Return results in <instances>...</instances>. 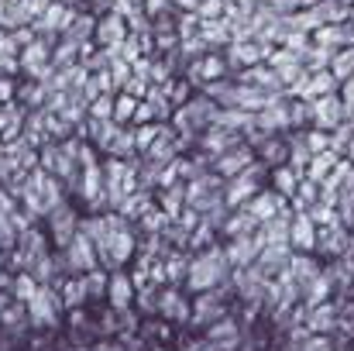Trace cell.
<instances>
[{
    "instance_id": "22",
    "label": "cell",
    "mask_w": 354,
    "mask_h": 351,
    "mask_svg": "<svg viewBox=\"0 0 354 351\" xmlns=\"http://www.w3.org/2000/svg\"><path fill=\"white\" fill-rule=\"evenodd\" d=\"M86 117H93V120H111V117H114V93H100L97 100H90Z\"/></svg>"
},
{
    "instance_id": "19",
    "label": "cell",
    "mask_w": 354,
    "mask_h": 351,
    "mask_svg": "<svg viewBox=\"0 0 354 351\" xmlns=\"http://www.w3.org/2000/svg\"><path fill=\"white\" fill-rule=\"evenodd\" d=\"M35 289H38V282H35L31 272H17V276H10V296H14L17 303H28V300L35 296Z\"/></svg>"
},
{
    "instance_id": "8",
    "label": "cell",
    "mask_w": 354,
    "mask_h": 351,
    "mask_svg": "<svg viewBox=\"0 0 354 351\" xmlns=\"http://www.w3.org/2000/svg\"><path fill=\"white\" fill-rule=\"evenodd\" d=\"M289 248H299V251H313L317 248V221H310L306 210H299L289 221Z\"/></svg>"
},
{
    "instance_id": "23",
    "label": "cell",
    "mask_w": 354,
    "mask_h": 351,
    "mask_svg": "<svg viewBox=\"0 0 354 351\" xmlns=\"http://www.w3.org/2000/svg\"><path fill=\"white\" fill-rule=\"evenodd\" d=\"M155 138H158V124H138V131H134V152L145 155L155 145Z\"/></svg>"
},
{
    "instance_id": "4",
    "label": "cell",
    "mask_w": 354,
    "mask_h": 351,
    "mask_svg": "<svg viewBox=\"0 0 354 351\" xmlns=\"http://www.w3.org/2000/svg\"><path fill=\"white\" fill-rule=\"evenodd\" d=\"M224 76H227V62H224V55H217L210 48L189 62V87H207V83H217Z\"/></svg>"
},
{
    "instance_id": "15",
    "label": "cell",
    "mask_w": 354,
    "mask_h": 351,
    "mask_svg": "<svg viewBox=\"0 0 354 351\" xmlns=\"http://www.w3.org/2000/svg\"><path fill=\"white\" fill-rule=\"evenodd\" d=\"M210 345H217V351H234L237 348V324L231 321H217V324H210V338H207Z\"/></svg>"
},
{
    "instance_id": "21",
    "label": "cell",
    "mask_w": 354,
    "mask_h": 351,
    "mask_svg": "<svg viewBox=\"0 0 354 351\" xmlns=\"http://www.w3.org/2000/svg\"><path fill=\"white\" fill-rule=\"evenodd\" d=\"M107 279H111V276H107V272H104L100 265H97V269H90V272H83L86 300H90V296H104V293H107Z\"/></svg>"
},
{
    "instance_id": "17",
    "label": "cell",
    "mask_w": 354,
    "mask_h": 351,
    "mask_svg": "<svg viewBox=\"0 0 354 351\" xmlns=\"http://www.w3.org/2000/svg\"><path fill=\"white\" fill-rule=\"evenodd\" d=\"M224 231H227V237H244V234L258 231V221L241 207V214H234V217H227V221H224Z\"/></svg>"
},
{
    "instance_id": "25",
    "label": "cell",
    "mask_w": 354,
    "mask_h": 351,
    "mask_svg": "<svg viewBox=\"0 0 354 351\" xmlns=\"http://www.w3.org/2000/svg\"><path fill=\"white\" fill-rule=\"evenodd\" d=\"M337 97H341V104H344V114L354 120V76H348V80L341 83V93H337Z\"/></svg>"
},
{
    "instance_id": "18",
    "label": "cell",
    "mask_w": 354,
    "mask_h": 351,
    "mask_svg": "<svg viewBox=\"0 0 354 351\" xmlns=\"http://www.w3.org/2000/svg\"><path fill=\"white\" fill-rule=\"evenodd\" d=\"M299 179H303V176H299L292 165H279L272 183H275V193H279V197H292V193H296V186H299Z\"/></svg>"
},
{
    "instance_id": "7",
    "label": "cell",
    "mask_w": 354,
    "mask_h": 351,
    "mask_svg": "<svg viewBox=\"0 0 354 351\" xmlns=\"http://www.w3.org/2000/svg\"><path fill=\"white\" fill-rule=\"evenodd\" d=\"M244 210L261 224V221H268V217H275V214H282V210H286V197H279L275 190H268V193H265V190H258V193L244 204Z\"/></svg>"
},
{
    "instance_id": "5",
    "label": "cell",
    "mask_w": 354,
    "mask_h": 351,
    "mask_svg": "<svg viewBox=\"0 0 354 351\" xmlns=\"http://www.w3.org/2000/svg\"><path fill=\"white\" fill-rule=\"evenodd\" d=\"M310 111H313V127L317 131H334V127H341L348 114H344V104H341V97L337 93H327V97H320V100H313L310 104Z\"/></svg>"
},
{
    "instance_id": "26",
    "label": "cell",
    "mask_w": 354,
    "mask_h": 351,
    "mask_svg": "<svg viewBox=\"0 0 354 351\" xmlns=\"http://www.w3.org/2000/svg\"><path fill=\"white\" fill-rule=\"evenodd\" d=\"M348 293H351V300H354V279H351V286H348Z\"/></svg>"
},
{
    "instance_id": "12",
    "label": "cell",
    "mask_w": 354,
    "mask_h": 351,
    "mask_svg": "<svg viewBox=\"0 0 354 351\" xmlns=\"http://www.w3.org/2000/svg\"><path fill=\"white\" fill-rule=\"evenodd\" d=\"M100 152H107L111 159H134L138 152H134V131L127 127V124H114V131H111V138L100 145Z\"/></svg>"
},
{
    "instance_id": "2",
    "label": "cell",
    "mask_w": 354,
    "mask_h": 351,
    "mask_svg": "<svg viewBox=\"0 0 354 351\" xmlns=\"http://www.w3.org/2000/svg\"><path fill=\"white\" fill-rule=\"evenodd\" d=\"M62 258H66L69 276H83V272H90V269L100 265V262H97V248H93V241L83 237L80 231H76V237L62 248Z\"/></svg>"
},
{
    "instance_id": "3",
    "label": "cell",
    "mask_w": 354,
    "mask_h": 351,
    "mask_svg": "<svg viewBox=\"0 0 354 351\" xmlns=\"http://www.w3.org/2000/svg\"><path fill=\"white\" fill-rule=\"evenodd\" d=\"M45 221H48V231H52V241L59 244V248H66L76 231H80V217H76V210H73V204H59V207H52L48 214H45Z\"/></svg>"
},
{
    "instance_id": "16",
    "label": "cell",
    "mask_w": 354,
    "mask_h": 351,
    "mask_svg": "<svg viewBox=\"0 0 354 351\" xmlns=\"http://www.w3.org/2000/svg\"><path fill=\"white\" fill-rule=\"evenodd\" d=\"M330 76L337 80V83H344L348 76H354V45H348V48H337L334 55H330Z\"/></svg>"
},
{
    "instance_id": "14",
    "label": "cell",
    "mask_w": 354,
    "mask_h": 351,
    "mask_svg": "<svg viewBox=\"0 0 354 351\" xmlns=\"http://www.w3.org/2000/svg\"><path fill=\"white\" fill-rule=\"evenodd\" d=\"M303 321H306V327H310L313 334H317V331H330V327L337 324V307L327 303V300H324V303H313V307H306V317H303Z\"/></svg>"
},
{
    "instance_id": "20",
    "label": "cell",
    "mask_w": 354,
    "mask_h": 351,
    "mask_svg": "<svg viewBox=\"0 0 354 351\" xmlns=\"http://www.w3.org/2000/svg\"><path fill=\"white\" fill-rule=\"evenodd\" d=\"M138 97H131V93H114V124H127L131 127V117H134V111H138Z\"/></svg>"
},
{
    "instance_id": "24",
    "label": "cell",
    "mask_w": 354,
    "mask_h": 351,
    "mask_svg": "<svg viewBox=\"0 0 354 351\" xmlns=\"http://www.w3.org/2000/svg\"><path fill=\"white\" fill-rule=\"evenodd\" d=\"M261 148H265V152H261V162H286V155H289V152H286V145H282V141H275L272 134L265 138V145H261Z\"/></svg>"
},
{
    "instance_id": "9",
    "label": "cell",
    "mask_w": 354,
    "mask_h": 351,
    "mask_svg": "<svg viewBox=\"0 0 354 351\" xmlns=\"http://www.w3.org/2000/svg\"><path fill=\"white\" fill-rule=\"evenodd\" d=\"M258 251H261V244H258V237H254V234L231 237V241H227V248H224V255H227V262H231L234 269H248V265L258 258Z\"/></svg>"
},
{
    "instance_id": "1",
    "label": "cell",
    "mask_w": 354,
    "mask_h": 351,
    "mask_svg": "<svg viewBox=\"0 0 354 351\" xmlns=\"http://www.w3.org/2000/svg\"><path fill=\"white\" fill-rule=\"evenodd\" d=\"M62 310H66V307H62V300H59V289H52V286H38L35 296L24 303L28 324H35V327H55Z\"/></svg>"
},
{
    "instance_id": "10",
    "label": "cell",
    "mask_w": 354,
    "mask_h": 351,
    "mask_svg": "<svg viewBox=\"0 0 354 351\" xmlns=\"http://www.w3.org/2000/svg\"><path fill=\"white\" fill-rule=\"evenodd\" d=\"M134 282H131V276L124 272V269H118L111 279H107V300H111V307L114 310H127L131 303H134Z\"/></svg>"
},
{
    "instance_id": "6",
    "label": "cell",
    "mask_w": 354,
    "mask_h": 351,
    "mask_svg": "<svg viewBox=\"0 0 354 351\" xmlns=\"http://www.w3.org/2000/svg\"><path fill=\"white\" fill-rule=\"evenodd\" d=\"M127 38V21L114 14V10H107L104 17H97V28H93V45H100V48H111V45H120Z\"/></svg>"
},
{
    "instance_id": "13",
    "label": "cell",
    "mask_w": 354,
    "mask_h": 351,
    "mask_svg": "<svg viewBox=\"0 0 354 351\" xmlns=\"http://www.w3.org/2000/svg\"><path fill=\"white\" fill-rule=\"evenodd\" d=\"M155 307H158V314H165V317H172V321H189V303L179 296L176 286L162 289L158 300H155Z\"/></svg>"
},
{
    "instance_id": "11",
    "label": "cell",
    "mask_w": 354,
    "mask_h": 351,
    "mask_svg": "<svg viewBox=\"0 0 354 351\" xmlns=\"http://www.w3.org/2000/svg\"><path fill=\"white\" fill-rule=\"evenodd\" d=\"M196 296H200V300H196V307H189V321H196V324H217V321L224 317V303H221L217 289L196 293Z\"/></svg>"
}]
</instances>
